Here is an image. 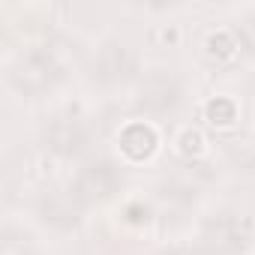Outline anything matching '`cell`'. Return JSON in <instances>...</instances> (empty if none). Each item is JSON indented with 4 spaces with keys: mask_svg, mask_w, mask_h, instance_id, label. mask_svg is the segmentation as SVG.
I'll use <instances>...</instances> for the list:
<instances>
[{
    "mask_svg": "<svg viewBox=\"0 0 255 255\" xmlns=\"http://www.w3.org/2000/svg\"><path fill=\"white\" fill-rule=\"evenodd\" d=\"M153 132L147 129V126H141V123H135V126H129V129L123 132V138H120V144H123V150L129 153L132 159H141V156H147L150 150H153Z\"/></svg>",
    "mask_w": 255,
    "mask_h": 255,
    "instance_id": "cell-1",
    "label": "cell"
},
{
    "mask_svg": "<svg viewBox=\"0 0 255 255\" xmlns=\"http://www.w3.org/2000/svg\"><path fill=\"white\" fill-rule=\"evenodd\" d=\"M207 117H210V123L228 126V123L234 120V105H231L228 99H213V102L207 105Z\"/></svg>",
    "mask_w": 255,
    "mask_h": 255,
    "instance_id": "cell-2",
    "label": "cell"
},
{
    "mask_svg": "<svg viewBox=\"0 0 255 255\" xmlns=\"http://www.w3.org/2000/svg\"><path fill=\"white\" fill-rule=\"evenodd\" d=\"M210 48H213V54L219 51L222 57H228V54H231V39H228V36H213V39H210Z\"/></svg>",
    "mask_w": 255,
    "mask_h": 255,
    "instance_id": "cell-3",
    "label": "cell"
},
{
    "mask_svg": "<svg viewBox=\"0 0 255 255\" xmlns=\"http://www.w3.org/2000/svg\"><path fill=\"white\" fill-rule=\"evenodd\" d=\"M183 150L186 153H198L201 150V135L198 132H186L183 135Z\"/></svg>",
    "mask_w": 255,
    "mask_h": 255,
    "instance_id": "cell-4",
    "label": "cell"
}]
</instances>
